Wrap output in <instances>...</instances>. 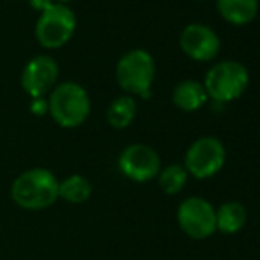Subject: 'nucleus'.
Returning <instances> with one entry per match:
<instances>
[{
  "instance_id": "6e6552de",
  "label": "nucleus",
  "mask_w": 260,
  "mask_h": 260,
  "mask_svg": "<svg viewBox=\"0 0 260 260\" xmlns=\"http://www.w3.org/2000/svg\"><path fill=\"white\" fill-rule=\"evenodd\" d=\"M119 170L133 182H149L157 177L161 170L159 154L147 144H131L120 152Z\"/></svg>"
},
{
  "instance_id": "9d476101",
  "label": "nucleus",
  "mask_w": 260,
  "mask_h": 260,
  "mask_svg": "<svg viewBox=\"0 0 260 260\" xmlns=\"http://www.w3.org/2000/svg\"><path fill=\"white\" fill-rule=\"evenodd\" d=\"M179 45L188 58L197 62H209L218 57L221 50V39L207 25L189 23L182 28Z\"/></svg>"
},
{
  "instance_id": "39448f33",
  "label": "nucleus",
  "mask_w": 260,
  "mask_h": 260,
  "mask_svg": "<svg viewBox=\"0 0 260 260\" xmlns=\"http://www.w3.org/2000/svg\"><path fill=\"white\" fill-rule=\"evenodd\" d=\"M76 30V16L68 6L53 2L39 13L36 21V39L48 50L64 46Z\"/></svg>"
},
{
  "instance_id": "0eeeda50",
  "label": "nucleus",
  "mask_w": 260,
  "mask_h": 260,
  "mask_svg": "<svg viewBox=\"0 0 260 260\" xmlns=\"http://www.w3.org/2000/svg\"><path fill=\"white\" fill-rule=\"evenodd\" d=\"M177 223L191 239H207L216 232V209L202 197H189L177 207Z\"/></svg>"
},
{
  "instance_id": "20e7f679",
  "label": "nucleus",
  "mask_w": 260,
  "mask_h": 260,
  "mask_svg": "<svg viewBox=\"0 0 260 260\" xmlns=\"http://www.w3.org/2000/svg\"><path fill=\"white\" fill-rule=\"evenodd\" d=\"M250 85L246 66L236 60H221L206 73L204 89L214 103L225 105L239 100Z\"/></svg>"
},
{
  "instance_id": "dca6fc26",
  "label": "nucleus",
  "mask_w": 260,
  "mask_h": 260,
  "mask_svg": "<svg viewBox=\"0 0 260 260\" xmlns=\"http://www.w3.org/2000/svg\"><path fill=\"white\" fill-rule=\"evenodd\" d=\"M188 172L182 165H168V167L161 168L157 174V182L159 188L163 189L167 195H177L184 189L186 182H188Z\"/></svg>"
},
{
  "instance_id": "7ed1b4c3",
  "label": "nucleus",
  "mask_w": 260,
  "mask_h": 260,
  "mask_svg": "<svg viewBox=\"0 0 260 260\" xmlns=\"http://www.w3.org/2000/svg\"><path fill=\"white\" fill-rule=\"evenodd\" d=\"M156 76V64L147 50H129L119 58L115 78L127 96H140L149 100L152 96V82Z\"/></svg>"
},
{
  "instance_id": "4468645a",
  "label": "nucleus",
  "mask_w": 260,
  "mask_h": 260,
  "mask_svg": "<svg viewBox=\"0 0 260 260\" xmlns=\"http://www.w3.org/2000/svg\"><path fill=\"white\" fill-rule=\"evenodd\" d=\"M92 197V182L82 174H71L58 181V199L73 206L85 204Z\"/></svg>"
},
{
  "instance_id": "aec40b11",
  "label": "nucleus",
  "mask_w": 260,
  "mask_h": 260,
  "mask_svg": "<svg viewBox=\"0 0 260 260\" xmlns=\"http://www.w3.org/2000/svg\"><path fill=\"white\" fill-rule=\"evenodd\" d=\"M199 2H200V0H199Z\"/></svg>"
},
{
  "instance_id": "2eb2a0df",
  "label": "nucleus",
  "mask_w": 260,
  "mask_h": 260,
  "mask_svg": "<svg viewBox=\"0 0 260 260\" xmlns=\"http://www.w3.org/2000/svg\"><path fill=\"white\" fill-rule=\"evenodd\" d=\"M137 117V101L133 96H119L106 108V120L113 129H126Z\"/></svg>"
},
{
  "instance_id": "f257e3e1",
  "label": "nucleus",
  "mask_w": 260,
  "mask_h": 260,
  "mask_svg": "<svg viewBox=\"0 0 260 260\" xmlns=\"http://www.w3.org/2000/svg\"><path fill=\"white\" fill-rule=\"evenodd\" d=\"M9 195L20 209L45 211L58 200V179L48 168H28L13 179Z\"/></svg>"
},
{
  "instance_id": "1a4fd4ad",
  "label": "nucleus",
  "mask_w": 260,
  "mask_h": 260,
  "mask_svg": "<svg viewBox=\"0 0 260 260\" xmlns=\"http://www.w3.org/2000/svg\"><path fill=\"white\" fill-rule=\"evenodd\" d=\"M58 64L50 55H38L25 64L21 73V87L25 92L34 98H45L57 87Z\"/></svg>"
},
{
  "instance_id": "6ab92c4d",
  "label": "nucleus",
  "mask_w": 260,
  "mask_h": 260,
  "mask_svg": "<svg viewBox=\"0 0 260 260\" xmlns=\"http://www.w3.org/2000/svg\"><path fill=\"white\" fill-rule=\"evenodd\" d=\"M53 2H57V4H64V6H66V4L71 2V0H53Z\"/></svg>"
},
{
  "instance_id": "423d86ee",
  "label": "nucleus",
  "mask_w": 260,
  "mask_h": 260,
  "mask_svg": "<svg viewBox=\"0 0 260 260\" xmlns=\"http://www.w3.org/2000/svg\"><path fill=\"white\" fill-rule=\"evenodd\" d=\"M225 159L226 151L219 138L200 137L188 147L182 167L195 179H209L221 170Z\"/></svg>"
},
{
  "instance_id": "f03ea898",
  "label": "nucleus",
  "mask_w": 260,
  "mask_h": 260,
  "mask_svg": "<svg viewBox=\"0 0 260 260\" xmlns=\"http://www.w3.org/2000/svg\"><path fill=\"white\" fill-rule=\"evenodd\" d=\"M48 113L55 124L66 129L80 127L90 115V98L85 87L76 82L58 83L50 92Z\"/></svg>"
},
{
  "instance_id": "f3484780",
  "label": "nucleus",
  "mask_w": 260,
  "mask_h": 260,
  "mask_svg": "<svg viewBox=\"0 0 260 260\" xmlns=\"http://www.w3.org/2000/svg\"><path fill=\"white\" fill-rule=\"evenodd\" d=\"M30 113L36 117H43L48 113V100L46 98H34L30 101Z\"/></svg>"
},
{
  "instance_id": "a211bd4d",
  "label": "nucleus",
  "mask_w": 260,
  "mask_h": 260,
  "mask_svg": "<svg viewBox=\"0 0 260 260\" xmlns=\"http://www.w3.org/2000/svg\"><path fill=\"white\" fill-rule=\"evenodd\" d=\"M28 2H30V6L34 7L36 11H39V13H41V11H45L48 6H52L53 0H28Z\"/></svg>"
},
{
  "instance_id": "9b49d317",
  "label": "nucleus",
  "mask_w": 260,
  "mask_h": 260,
  "mask_svg": "<svg viewBox=\"0 0 260 260\" xmlns=\"http://www.w3.org/2000/svg\"><path fill=\"white\" fill-rule=\"evenodd\" d=\"M218 13L230 25H248L258 13V0H216Z\"/></svg>"
},
{
  "instance_id": "f8f14e48",
  "label": "nucleus",
  "mask_w": 260,
  "mask_h": 260,
  "mask_svg": "<svg viewBox=\"0 0 260 260\" xmlns=\"http://www.w3.org/2000/svg\"><path fill=\"white\" fill-rule=\"evenodd\" d=\"M209 96L204 89V83L197 80H184L175 85L172 92V101L182 112H197L207 103Z\"/></svg>"
},
{
  "instance_id": "ddd939ff",
  "label": "nucleus",
  "mask_w": 260,
  "mask_h": 260,
  "mask_svg": "<svg viewBox=\"0 0 260 260\" xmlns=\"http://www.w3.org/2000/svg\"><path fill=\"white\" fill-rule=\"evenodd\" d=\"M248 221V211L241 202L229 200L216 209V230L221 234L232 236L243 230Z\"/></svg>"
}]
</instances>
